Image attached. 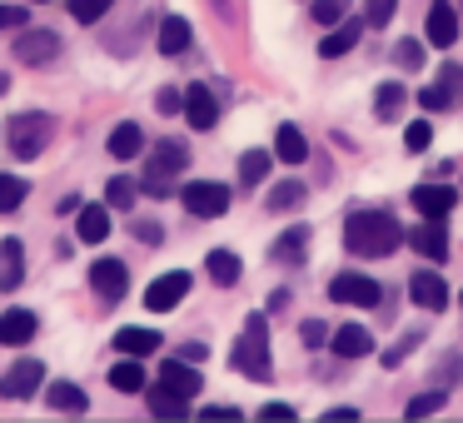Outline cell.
<instances>
[{
  "mask_svg": "<svg viewBox=\"0 0 463 423\" xmlns=\"http://www.w3.org/2000/svg\"><path fill=\"white\" fill-rule=\"evenodd\" d=\"M349 15V0H314V25H339Z\"/></svg>",
  "mask_w": 463,
  "mask_h": 423,
  "instance_id": "cell-36",
  "label": "cell"
},
{
  "mask_svg": "<svg viewBox=\"0 0 463 423\" xmlns=\"http://www.w3.org/2000/svg\"><path fill=\"white\" fill-rule=\"evenodd\" d=\"M155 110H160V115H175V110H180V90H160V100H155Z\"/></svg>",
  "mask_w": 463,
  "mask_h": 423,
  "instance_id": "cell-46",
  "label": "cell"
},
{
  "mask_svg": "<svg viewBox=\"0 0 463 423\" xmlns=\"http://www.w3.org/2000/svg\"><path fill=\"white\" fill-rule=\"evenodd\" d=\"M90 289L100 294V299H125V289H130V269H125L120 259H95L90 264Z\"/></svg>",
  "mask_w": 463,
  "mask_h": 423,
  "instance_id": "cell-10",
  "label": "cell"
},
{
  "mask_svg": "<svg viewBox=\"0 0 463 423\" xmlns=\"http://www.w3.org/2000/svg\"><path fill=\"white\" fill-rule=\"evenodd\" d=\"M0 254H5V264H11V269H5V279H0V289H15V284H21V259H25L21 240H5V244H0Z\"/></svg>",
  "mask_w": 463,
  "mask_h": 423,
  "instance_id": "cell-35",
  "label": "cell"
},
{
  "mask_svg": "<svg viewBox=\"0 0 463 423\" xmlns=\"http://www.w3.org/2000/svg\"><path fill=\"white\" fill-rule=\"evenodd\" d=\"M5 90H11V75H0V95H5Z\"/></svg>",
  "mask_w": 463,
  "mask_h": 423,
  "instance_id": "cell-52",
  "label": "cell"
},
{
  "mask_svg": "<svg viewBox=\"0 0 463 423\" xmlns=\"http://www.w3.org/2000/svg\"><path fill=\"white\" fill-rule=\"evenodd\" d=\"M393 61H399L403 70H419V65H423V45L419 41H399V45H393Z\"/></svg>",
  "mask_w": 463,
  "mask_h": 423,
  "instance_id": "cell-41",
  "label": "cell"
},
{
  "mask_svg": "<svg viewBox=\"0 0 463 423\" xmlns=\"http://www.w3.org/2000/svg\"><path fill=\"white\" fill-rule=\"evenodd\" d=\"M180 359H184V363H204V359H210V349H204V343H184Z\"/></svg>",
  "mask_w": 463,
  "mask_h": 423,
  "instance_id": "cell-47",
  "label": "cell"
},
{
  "mask_svg": "<svg viewBox=\"0 0 463 423\" xmlns=\"http://www.w3.org/2000/svg\"><path fill=\"white\" fill-rule=\"evenodd\" d=\"M304 249H309V224H289V230L274 240V259L279 264H304Z\"/></svg>",
  "mask_w": 463,
  "mask_h": 423,
  "instance_id": "cell-19",
  "label": "cell"
},
{
  "mask_svg": "<svg viewBox=\"0 0 463 423\" xmlns=\"http://www.w3.org/2000/svg\"><path fill=\"white\" fill-rule=\"evenodd\" d=\"M453 204H458V194H453L449 184H419V190H413V210H419L423 220H449Z\"/></svg>",
  "mask_w": 463,
  "mask_h": 423,
  "instance_id": "cell-15",
  "label": "cell"
},
{
  "mask_svg": "<svg viewBox=\"0 0 463 423\" xmlns=\"http://www.w3.org/2000/svg\"><path fill=\"white\" fill-rule=\"evenodd\" d=\"M160 51L165 55H180V51H190V21L184 15H170V21H160Z\"/></svg>",
  "mask_w": 463,
  "mask_h": 423,
  "instance_id": "cell-26",
  "label": "cell"
},
{
  "mask_svg": "<svg viewBox=\"0 0 463 423\" xmlns=\"http://www.w3.org/2000/svg\"><path fill=\"white\" fill-rule=\"evenodd\" d=\"M105 150L115 155V160H135V155L145 150V135H140V125H115L110 130V145Z\"/></svg>",
  "mask_w": 463,
  "mask_h": 423,
  "instance_id": "cell-25",
  "label": "cell"
},
{
  "mask_svg": "<svg viewBox=\"0 0 463 423\" xmlns=\"http://www.w3.org/2000/svg\"><path fill=\"white\" fill-rule=\"evenodd\" d=\"M409 294H413L419 309H443V304H449V284H443L439 269H419L409 279Z\"/></svg>",
  "mask_w": 463,
  "mask_h": 423,
  "instance_id": "cell-14",
  "label": "cell"
},
{
  "mask_svg": "<svg viewBox=\"0 0 463 423\" xmlns=\"http://www.w3.org/2000/svg\"><path fill=\"white\" fill-rule=\"evenodd\" d=\"M25 190H31V184H25L21 174H0V214L21 210V204H25Z\"/></svg>",
  "mask_w": 463,
  "mask_h": 423,
  "instance_id": "cell-31",
  "label": "cell"
},
{
  "mask_svg": "<svg viewBox=\"0 0 463 423\" xmlns=\"http://www.w3.org/2000/svg\"><path fill=\"white\" fill-rule=\"evenodd\" d=\"M329 299L334 304H359V309H379L383 289L369 279V274H339V279L329 284Z\"/></svg>",
  "mask_w": 463,
  "mask_h": 423,
  "instance_id": "cell-7",
  "label": "cell"
},
{
  "mask_svg": "<svg viewBox=\"0 0 463 423\" xmlns=\"http://www.w3.org/2000/svg\"><path fill=\"white\" fill-rule=\"evenodd\" d=\"M190 164V150H184L180 140H160V150L150 155V164H145V180H140V190L145 194H155V200H165V194L175 190V174Z\"/></svg>",
  "mask_w": 463,
  "mask_h": 423,
  "instance_id": "cell-3",
  "label": "cell"
},
{
  "mask_svg": "<svg viewBox=\"0 0 463 423\" xmlns=\"http://www.w3.org/2000/svg\"><path fill=\"white\" fill-rule=\"evenodd\" d=\"M35 339V314L31 309H5L0 314V343L5 349H21V343Z\"/></svg>",
  "mask_w": 463,
  "mask_h": 423,
  "instance_id": "cell-17",
  "label": "cell"
},
{
  "mask_svg": "<svg viewBox=\"0 0 463 423\" xmlns=\"http://www.w3.org/2000/svg\"><path fill=\"white\" fill-rule=\"evenodd\" d=\"M204 413H210V418H240V409H230V403H210Z\"/></svg>",
  "mask_w": 463,
  "mask_h": 423,
  "instance_id": "cell-49",
  "label": "cell"
},
{
  "mask_svg": "<svg viewBox=\"0 0 463 423\" xmlns=\"http://www.w3.org/2000/svg\"><path fill=\"white\" fill-rule=\"evenodd\" d=\"M31 21V15L21 11V5H0V31H5V25H25Z\"/></svg>",
  "mask_w": 463,
  "mask_h": 423,
  "instance_id": "cell-45",
  "label": "cell"
},
{
  "mask_svg": "<svg viewBox=\"0 0 463 423\" xmlns=\"http://www.w3.org/2000/svg\"><path fill=\"white\" fill-rule=\"evenodd\" d=\"M184 210L200 214V220H220L230 210V184H214V180H200V184H184L180 190Z\"/></svg>",
  "mask_w": 463,
  "mask_h": 423,
  "instance_id": "cell-5",
  "label": "cell"
},
{
  "mask_svg": "<svg viewBox=\"0 0 463 423\" xmlns=\"http://www.w3.org/2000/svg\"><path fill=\"white\" fill-rule=\"evenodd\" d=\"M150 413L155 418H190V399H180V393H170V389L155 383L150 389Z\"/></svg>",
  "mask_w": 463,
  "mask_h": 423,
  "instance_id": "cell-28",
  "label": "cell"
},
{
  "mask_svg": "<svg viewBox=\"0 0 463 423\" xmlns=\"http://www.w3.org/2000/svg\"><path fill=\"white\" fill-rule=\"evenodd\" d=\"M160 343H165V339H160L155 329H120V334H115V349L130 353V359H145V353H155Z\"/></svg>",
  "mask_w": 463,
  "mask_h": 423,
  "instance_id": "cell-22",
  "label": "cell"
},
{
  "mask_svg": "<svg viewBox=\"0 0 463 423\" xmlns=\"http://www.w3.org/2000/svg\"><path fill=\"white\" fill-rule=\"evenodd\" d=\"M190 274L184 269H170V274H160V279L150 284V289H145V309L150 314H170L175 304H184V294H190Z\"/></svg>",
  "mask_w": 463,
  "mask_h": 423,
  "instance_id": "cell-6",
  "label": "cell"
},
{
  "mask_svg": "<svg viewBox=\"0 0 463 423\" xmlns=\"http://www.w3.org/2000/svg\"><path fill=\"white\" fill-rule=\"evenodd\" d=\"M204 269H210V279L220 284V289H230V284H240V254H230V249H210Z\"/></svg>",
  "mask_w": 463,
  "mask_h": 423,
  "instance_id": "cell-27",
  "label": "cell"
},
{
  "mask_svg": "<svg viewBox=\"0 0 463 423\" xmlns=\"http://www.w3.org/2000/svg\"><path fill=\"white\" fill-rule=\"evenodd\" d=\"M234 369L254 383H269L274 369H269V324H264V314L244 319V339L234 343Z\"/></svg>",
  "mask_w": 463,
  "mask_h": 423,
  "instance_id": "cell-2",
  "label": "cell"
},
{
  "mask_svg": "<svg viewBox=\"0 0 463 423\" xmlns=\"http://www.w3.org/2000/svg\"><path fill=\"white\" fill-rule=\"evenodd\" d=\"M403 100H409V95H403V85H399V80H383L379 90H373V115H379L383 125L399 120V105H403Z\"/></svg>",
  "mask_w": 463,
  "mask_h": 423,
  "instance_id": "cell-29",
  "label": "cell"
},
{
  "mask_svg": "<svg viewBox=\"0 0 463 423\" xmlns=\"http://www.w3.org/2000/svg\"><path fill=\"white\" fill-rule=\"evenodd\" d=\"M458 299H463V294H458Z\"/></svg>",
  "mask_w": 463,
  "mask_h": 423,
  "instance_id": "cell-53",
  "label": "cell"
},
{
  "mask_svg": "<svg viewBox=\"0 0 463 423\" xmlns=\"http://www.w3.org/2000/svg\"><path fill=\"white\" fill-rule=\"evenodd\" d=\"M75 234H80L85 244H100L105 234H110V210H105V204H85V210H80V224H75Z\"/></svg>",
  "mask_w": 463,
  "mask_h": 423,
  "instance_id": "cell-23",
  "label": "cell"
},
{
  "mask_svg": "<svg viewBox=\"0 0 463 423\" xmlns=\"http://www.w3.org/2000/svg\"><path fill=\"white\" fill-rule=\"evenodd\" d=\"M274 155H279V160H289V164L309 160V145H304L299 125H279V130H274Z\"/></svg>",
  "mask_w": 463,
  "mask_h": 423,
  "instance_id": "cell-21",
  "label": "cell"
},
{
  "mask_svg": "<svg viewBox=\"0 0 463 423\" xmlns=\"http://www.w3.org/2000/svg\"><path fill=\"white\" fill-rule=\"evenodd\" d=\"M423 35H429V45H439V51L458 45V11H453L449 0H433V5H429V21H423Z\"/></svg>",
  "mask_w": 463,
  "mask_h": 423,
  "instance_id": "cell-9",
  "label": "cell"
},
{
  "mask_svg": "<svg viewBox=\"0 0 463 423\" xmlns=\"http://www.w3.org/2000/svg\"><path fill=\"white\" fill-rule=\"evenodd\" d=\"M389 15H393V0H369L364 21H369V25H389Z\"/></svg>",
  "mask_w": 463,
  "mask_h": 423,
  "instance_id": "cell-44",
  "label": "cell"
},
{
  "mask_svg": "<svg viewBox=\"0 0 463 423\" xmlns=\"http://www.w3.org/2000/svg\"><path fill=\"white\" fill-rule=\"evenodd\" d=\"M354 45H359V21H349V15H344L339 31H329L319 41V55H324V61H339V55H349Z\"/></svg>",
  "mask_w": 463,
  "mask_h": 423,
  "instance_id": "cell-20",
  "label": "cell"
},
{
  "mask_svg": "<svg viewBox=\"0 0 463 423\" xmlns=\"http://www.w3.org/2000/svg\"><path fill=\"white\" fill-rule=\"evenodd\" d=\"M260 418H264V423H294L299 413H294L289 403H264V409H260Z\"/></svg>",
  "mask_w": 463,
  "mask_h": 423,
  "instance_id": "cell-43",
  "label": "cell"
},
{
  "mask_svg": "<svg viewBox=\"0 0 463 423\" xmlns=\"http://www.w3.org/2000/svg\"><path fill=\"white\" fill-rule=\"evenodd\" d=\"M110 5H115V0H71V15H75L80 25H95L105 11H110Z\"/></svg>",
  "mask_w": 463,
  "mask_h": 423,
  "instance_id": "cell-37",
  "label": "cell"
},
{
  "mask_svg": "<svg viewBox=\"0 0 463 423\" xmlns=\"http://www.w3.org/2000/svg\"><path fill=\"white\" fill-rule=\"evenodd\" d=\"M264 174H269V155L264 150L240 155V184H264Z\"/></svg>",
  "mask_w": 463,
  "mask_h": 423,
  "instance_id": "cell-32",
  "label": "cell"
},
{
  "mask_svg": "<svg viewBox=\"0 0 463 423\" xmlns=\"http://www.w3.org/2000/svg\"><path fill=\"white\" fill-rule=\"evenodd\" d=\"M135 194L140 190H135V180H125V174H115V180L105 184V204H110V210H130Z\"/></svg>",
  "mask_w": 463,
  "mask_h": 423,
  "instance_id": "cell-33",
  "label": "cell"
},
{
  "mask_svg": "<svg viewBox=\"0 0 463 423\" xmlns=\"http://www.w3.org/2000/svg\"><path fill=\"white\" fill-rule=\"evenodd\" d=\"M299 339L309 343V349H319V343L329 339V324H324V319H304L299 324Z\"/></svg>",
  "mask_w": 463,
  "mask_h": 423,
  "instance_id": "cell-42",
  "label": "cell"
},
{
  "mask_svg": "<svg viewBox=\"0 0 463 423\" xmlns=\"http://www.w3.org/2000/svg\"><path fill=\"white\" fill-rule=\"evenodd\" d=\"M329 418L334 423H349V418H359V409H329Z\"/></svg>",
  "mask_w": 463,
  "mask_h": 423,
  "instance_id": "cell-51",
  "label": "cell"
},
{
  "mask_svg": "<svg viewBox=\"0 0 463 423\" xmlns=\"http://www.w3.org/2000/svg\"><path fill=\"white\" fill-rule=\"evenodd\" d=\"M145 369H140V359H130V353H125V363H115L110 369V389L115 393H145Z\"/></svg>",
  "mask_w": 463,
  "mask_h": 423,
  "instance_id": "cell-24",
  "label": "cell"
},
{
  "mask_svg": "<svg viewBox=\"0 0 463 423\" xmlns=\"http://www.w3.org/2000/svg\"><path fill=\"white\" fill-rule=\"evenodd\" d=\"M55 55H61V35L55 31H25L15 41V61H25V65H51Z\"/></svg>",
  "mask_w": 463,
  "mask_h": 423,
  "instance_id": "cell-12",
  "label": "cell"
},
{
  "mask_svg": "<svg viewBox=\"0 0 463 423\" xmlns=\"http://www.w3.org/2000/svg\"><path fill=\"white\" fill-rule=\"evenodd\" d=\"M135 234H140V240H145V244H160V240H165V234H160V230H155V224H150V220H140V224H135Z\"/></svg>",
  "mask_w": 463,
  "mask_h": 423,
  "instance_id": "cell-48",
  "label": "cell"
},
{
  "mask_svg": "<svg viewBox=\"0 0 463 423\" xmlns=\"http://www.w3.org/2000/svg\"><path fill=\"white\" fill-rule=\"evenodd\" d=\"M180 110H184V120H190L194 130H214V120H220V100H214L204 85H190V90L180 95Z\"/></svg>",
  "mask_w": 463,
  "mask_h": 423,
  "instance_id": "cell-11",
  "label": "cell"
},
{
  "mask_svg": "<svg viewBox=\"0 0 463 423\" xmlns=\"http://www.w3.org/2000/svg\"><path fill=\"white\" fill-rule=\"evenodd\" d=\"M449 100H453V90H449V85H429V90H419V105H423L429 115L449 110Z\"/></svg>",
  "mask_w": 463,
  "mask_h": 423,
  "instance_id": "cell-39",
  "label": "cell"
},
{
  "mask_svg": "<svg viewBox=\"0 0 463 423\" xmlns=\"http://www.w3.org/2000/svg\"><path fill=\"white\" fill-rule=\"evenodd\" d=\"M443 403H449V393L443 389H433V393H419V399L409 403V418H429V413H439Z\"/></svg>",
  "mask_w": 463,
  "mask_h": 423,
  "instance_id": "cell-38",
  "label": "cell"
},
{
  "mask_svg": "<svg viewBox=\"0 0 463 423\" xmlns=\"http://www.w3.org/2000/svg\"><path fill=\"white\" fill-rule=\"evenodd\" d=\"M41 383H45V363L41 359H15L11 373L0 379V393H5V399H35Z\"/></svg>",
  "mask_w": 463,
  "mask_h": 423,
  "instance_id": "cell-8",
  "label": "cell"
},
{
  "mask_svg": "<svg viewBox=\"0 0 463 423\" xmlns=\"http://www.w3.org/2000/svg\"><path fill=\"white\" fill-rule=\"evenodd\" d=\"M399 240H403L399 220H389V214H379V210L349 214V224H344V244H349L354 254H364V259H383V254H393Z\"/></svg>",
  "mask_w": 463,
  "mask_h": 423,
  "instance_id": "cell-1",
  "label": "cell"
},
{
  "mask_svg": "<svg viewBox=\"0 0 463 423\" xmlns=\"http://www.w3.org/2000/svg\"><path fill=\"white\" fill-rule=\"evenodd\" d=\"M443 85H449V90H463V70H458V65H449V70H443Z\"/></svg>",
  "mask_w": 463,
  "mask_h": 423,
  "instance_id": "cell-50",
  "label": "cell"
},
{
  "mask_svg": "<svg viewBox=\"0 0 463 423\" xmlns=\"http://www.w3.org/2000/svg\"><path fill=\"white\" fill-rule=\"evenodd\" d=\"M160 389H170V393H180V399H194L200 393V373L190 369L184 359H170V363H160Z\"/></svg>",
  "mask_w": 463,
  "mask_h": 423,
  "instance_id": "cell-16",
  "label": "cell"
},
{
  "mask_svg": "<svg viewBox=\"0 0 463 423\" xmlns=\"http://www.w3.org/2000/svg\"><path fill=\"white\" fill-rule=\"evenodd\" d=\"M329 339H334V353H339V359H369L373 353V334L359 329V324H344V329L329 334Z\"/></svg>",
  "mask_w": 463,
  "mask_h": 423,
  "instance_id": "cell-18",
  "label": "cell"
},
{
  "mask_svg": "<svg viewBox=\"0 0 463 423\" xmlns=\"http://www.w3.org/2000/svg\"><path fill=\"white\" fill-rule=\"evenodd\" d=\"M409 244H413V249H419L429 264H443V259H449V230H443V220H423L419 230L409 234Z\"/></svg>",
  "mask_w": 463,
  "mask_h": 423,
  "instance_id": "cell-13",
  "label": "cell"
},
{
  "mask_svg": "<svg viewBox=\"0 0 463 423\" xmlns=\"http://www.w3.org/2000/svg\"><path fill=\"white\" fill-rule=\"evenodd\" d=\"M304 194H309V190H304L299 180H284L279 190L269 194V210H274V214H279V210H299V204H304Z\"/></svg>",
  "mask_w": 463,
  "mask_h": 423,
  "instance_id": "cell-34",
  "label": "cell"
},
{
  "mask_svg": "<svg viewBox=\"0 0 463 423\" xmlns=\"http://www.w3.org/2000/svg\"><path fill=\"white\" fill-rule=\"evenodd\" d=\"M403 145H409L413 155H423V150H429V145H433V130H429V120H413L409 130H403Z\"/></svg>",
  "mask_w": 463,
  "mask_h": 423,
  "instance_id": "cell-40",
  "label": "cell"
},
{
  "mask_svg": "<svg viewBox=\"0 0 463 423\" xmlns=\"http://www.w3.org/2000/svg\"><path fill=\"white\" fill-rule=\"evenodd\" d=\"M5 140H11L15 160H35V155L45 150V140H51V115H41V110L15 115V120L5 125Z\"/></svg>",
  "mask_w": 463,
  "mask_h": 423,
  "instance_id": "cell-4",
  "label": "cell"
},
{
  "mask_svg": "<svg viewBox=\"0 0 463 423\" xmlns=\"http://www.w3.org/2000/svg\"><path fill=\"white\" fill-rule=\"evenodd\" d=\"M45 399H51V409H61V413H85V403H90L80 383H51Z\"/></svg>",
  "mask_w": 463,
  "mask_h": 423,
  "instance_id": "cell-30",
  "label": "cell"
}]
</instances>
